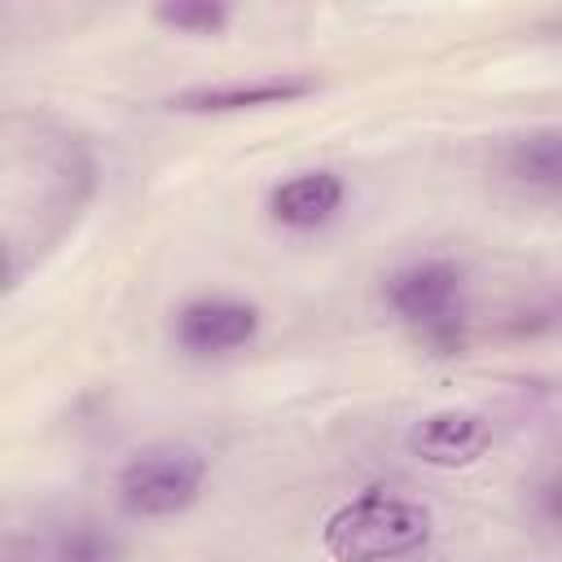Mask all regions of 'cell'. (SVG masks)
<instances>
[{
	"label": "cell",
	"mask_w": 562,
	"mask_h": 562,
	"mask_svg": "<svg viewBox=\"0 0 562 562\" xmlns=\"http://www.w3.org/2000/svg\"><path fill=\"white\" fill-rule=\"evenodd\" d=\"M430 531H435V518L422 501L373 483V487H360L351 501H342L325 518L321 544L334 562H395L426 549Z\"/></svg>",
	"instance_id": "6da1fadb"
},
{
	"label": "cell",
	"mask_w": 562,
	"mask_h": 562,
	"mask_svg": "<svg viewBox=\"0 0 562 562\" xmlns=\"http://www.w3.org/2000/svg\"><path fill=\"white\" fill-rule=\"evenodd\" d=\"M386 307L413 325L439 356L461 347L465 325V272L452 259H417L386 277Z\"/></svg>",
	"instance_id": "7a4b0ae2"
},
{
	"label": "cell",
	"mask_w": 562,
	"mask_h": 562,
	"mask_svg": "<svg viewBox=\"0 0 562 562\" xmlns=\"http://www.w3.org/2000/svg\"><path fill=\"white\" fill-rule=\"evenodd\" d=\"M206 483V457L189 443H149L127 457L114 479L119 505L132 518H171L184 514Z\"/></svg>",
	"instance_id": "3957f363"
},
{
	"label": "cell",
	"mask_w": 562,
	"mask_h": 562,
	"mask_svg": "<svg viewBox=\"0 0 562 562\" xmlns=\"http://www.w3.org/2000/svg\"><path fill=\"white\" fill-rule=\"evenodd\" d=\"M487 448H492V422L474 408H435L417 417L408 430V452L439 470L474 465Z\"/></svg>",
	"instance_id": "277c9868"
},
{
	"label": "cell",
	"mask_w": 562,
	"mask_h": 562,
	"mask_svg": "<svg viewBox=\"0 0 562 562\" xmlns=\"http://www.w3.org/2000/svg\"><path fill=\"white\" fill-rule=\"evenodd\" d=\"M259 334V307L241 299H193L176 316V342L189 356H224Z\"/></svg>",
	"instance_id": "5b68a950"
},
{
	"label": "cell",
	"mask_w": 562,
	"mask_h": 562,
	"mask_svg": "<svg viewBox=\"0 0 562 562\" xmlns=\"http://www.w3.org/2000/svg\"><path fill=\"white\" fill-rule=\"evenodd\" d=\"M316 92L312 75H259V79H237V83H202L167 97L171 110L180 114H233V110H259V105H285Z\"/></svg>",
	"instance_id": "8992f818"
},
{
	"label": "cell",
	"mask_w": 562,
	"mask_h": 562,
	"mask_svg": "<svg viewBox=\"0 0 562 562\" xmlns=\"http://www.w3.org/2000/svg\"><path fill=\"white\" fill-rule=\"evenodd\" d=\"M342 198H347V184L316 167V171H299L290 180H281L272 193H268V215L281 224V228H294V233H307V228H321L329 224L338 211H342Z\"/></svg>",
	"instance_id": "52a82bcc"
},
{
	"label": "cell",
	"mask_w": 562,
	"mask_h": 562,
	"mask_svg": "<svg viewBox=\"0 0 562 562\" xmlns=\"http://www.w3.org/2000/svg\"><path fill=\"white\" fill-rule=\"evenodd\" d=\"M505 176L531 193H562V127H540L505 145Z\"/></svg>",
	"instance_id": "ba28073f"
},
{
	"label": "cell",
	"mask_w": 562,
	"mask_h": 562,
	"mask_svg": "<svg viewBox=\"0 0 562 562\" xmlns=\"http://www.w3.org/2000/svg\"><path fill=\"white\" fill-rule=\"evenodd\" d=\"M154 18L180 35H220L233 13L220 0H176V4H158Z\"/></svg>",
	"instance_id": "9c48e42d"
},
{
	"label": "cell",
	"mask_w": 562,
	"mask_h": 562,
	"mask_svg": "<svg viewBox=\"0 0 562 562\" xmlns=\"http://www.w3.org/2000/svg\"><path fill=\"white\" fill-rule=\"evenodd\" d=\"M53 562H119V540L97 522H75L57 536Z\"/></svg>",
	"instance_id": "30bf717a"
},
{
	"label": "cell",
	"mask_w": 562,
	"mask_h": 562,
	"mask_svg": "<svg viewBox=\"0 0 562 562\" xmlns=\"http://www.w3.org/2000/svg\"><path fill=\"white\" fill-rule=\"evenodd\" d=\"M540 509H544L549 522H562V483H549V487L540 492Z\"/></svg>",
	"instance_id": "8fae6325"
}]
</instances>
